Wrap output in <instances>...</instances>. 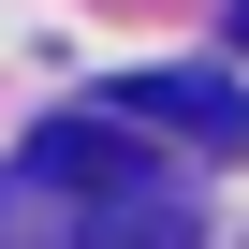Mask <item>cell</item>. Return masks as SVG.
<instances>
[{
  "mask_svg": "<svg viewBox=\"0 0 249 249\" xmlns=\"http://www.w3.org/2000/svg\"><path fill=\"white\" fill-rule=\"evenodd\" d=\"M0 249H191V205L132 117H44L0 161Z\"/></svg>",
  "mask_w": 249,
  "mask_h": 249,
  "instance_id": "1",
  "label": "cell"
},
{
  "mask_svg": "<svg viewBox=\"0 0 249 249\" xmlns=\"http://www.w3.org/2000/svg\"><path fill=\"white\" fill-rule=\"evenodd\" d=\"M117 117H161V132H191V147H249V103H234L220 73H132Z\"/></svg>",
  "mask_w": 249,
  "mask_h": 249,
  "instance_id": "2",
  "label": "cell"
},
{
  "mask_svg": "<svg viewBox=\"0 0 249 249\" xmlns=\"http://www.w3.org/2000/svg\"><path fill=\"white\" fill-rule=\"evenodd\" d=\"M234 30H249V0H234Z\"/></svg>",
  "mask_w": 249,
  "mask_h": 249,
  "instance_id": "3",
  "label": "cell"
}]
</instances>
